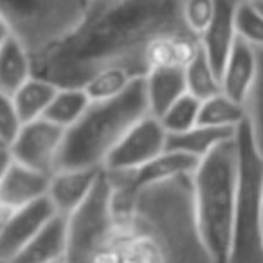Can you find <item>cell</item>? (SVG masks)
Returning <instances> with one entry per match:
<instances>
[{"instance_id":"obj_1","label":"cell","mask_w":263,"mask_h":263,"mask_svg":"<svg viewBox=\"0 0 263 263\" xmlns=\"http://www.w3.org/2000/svg\"><path fill=\"white\" fill-rule=\"evenodd\" d=\"M184 0H88L76 29L33 60L34 76L60 88L85 87L105 69L146 78V51L166 34H193L184 22Z\"/></svg>"},{"instance_id":"obj_2","label":"cell","mask_w":263,"mask_h":263,"mask_svg":"<svg viewBox=\"0 0 263 263\" xmlns=\"http://www.w3.org/2000/svg\"><path fill=\"white\" fill-rule=\"evenodd\" d=\"M108 179L121 263H215L198 227L193 175L143 186Z\"/></svg>"},{"instance_id":"obj_3","label":"cell","mask_w":263,"mask_h":263,"mask_svg":"<svg viewBox=\"0 0 263 263\" xmlns=\"http://www.w3.org/2000/svg\"><path fill=\"white\" fill-rule=\"evenodd\" d=\"M148 114L150 105L144 78L134 80L116 98L92 101L85 116L67 130L58 170L103 168L130 128Z\"/></svg>"},{"instance_id":"obj_4","label":"cell","mask_w":263,"mask_h":263,"mask_svg":"<svg viewBox=\"0 0 263 263\" xmlns=\"http://www.w3.org/2000/svg\"><path fill=\"white\" fill-rule=\"evenodd\" d=\"M238 186L240 148L234 137L204 155L193 173L198 227L215 263H227L229 259Z\"/></svg>"},{"instance_id":"obj_5","label":"cell","mask_w":263,"mask_h":263,"mask_svg":"<svg viewBox=\"0 0 263 263\" xmlns=\"http://www.w3.org/2000/svg\"><path fill=\"white\" fill-rule=\"evenodd\" d=\"M87 6L88 0H0V26L36 60L76 29Z\"/></svg>"},{"instance_id":"obj_6","label":"cell","mask_w":263,"mask_h":263,"mask_svg":"<svg viewBox=\"0 0 263 263\" xmlns=\"http://www.w3.org/2000/svg\"><path fill=\"white\" fill-rule=\"evenodd\" d=\"M240 186L227 263H263V157L252 143L247 123L238 128Z\"/></svg>"},{"instance_id":"obj_7","label":"cell","mask_w":263,"mask_h":263,"mask_svg":"<svg viewBox=\"0 0 263 263\" xmlns=\"http://www.w3.org/2000/svg\"><path fill=\"white\" fill-rule=\"evenodd\" d=\"M166 150H168V132L164 130L159 117L148 114L130 128V132L108 155L103 168L106 172L139 170Z\"/></svg>"},{"instance_id":"obj_8","label":"cell","mask_w":263,"mask_h":263,"mask_svg":"<svg viewBox=\"0 0 263 263\" xmlns=\"http://www.w3.org/2000/svg\"><path fill=\"white\" fill-rule=\"evenodd\" d=\"M65 128L42 117L24 124L20 136L8 150L11 152L15 161L52 175L58 170V159L65 143Z\"/></svg>"},{"instance_id":"obj_9","label":"cell","mask_w":263,"mask_h":263,"mask_svg":"<svg viewBox=\"0 0 263 263\" xmlns=\"http://www.w3.org/2000/svg\"><path fill=\"white\" fill-rule=\"evenodd\" d=\"M0 263H8L58 215L49 197L13 209L0 211Z\"/></svg>"},{"instance_id":"obj_10","label":"cell","mask_w":263,"mask_h":263,"mask_svg":"<svg viewBox=\"0 0 263 263\" xmlns=\"http://www.w3.org/2000/svg\"><path fill=\"white\" fill-rule=\"evenodd\" d=\"M49 173L38 172L15 161L8 148H2L0 173V211H13L47 197L51 186Z\"/></svg>"},{"instance_id":"obj_11","label":"cell","mask_w":263,"mask_h":263,"mask_svg":"<svg viewBox=\"0 0 263 263\" xmlns=\"http://www.w3.org/2000/svg\"><path fill=\"white\" fill-rule=\"evenodd\" d=\"M240 4V0H216L215 16L205 33L200 36L202 47L209 56L216 72L220 74V78H222V70L231 56V51L240 38L236 26Z\"/></svg>"},{"instance_id":"obj_12","label":"cell","mask_w":263,"mask_h":263,"mask_svg":"<svg viewBox=\"0 0 263 263\" xmlns=\"http://www.w3.org/2000/svg\"><path fill=\"white\" fill-rule=\"evenodd\" d=\"M103 168H72L52 173L47 197L60 215L70 216L92 193Z\"/></svg>"},{"instance_id":"obj_13","label":"cell","mask_w":263,"mask_h":263,"mask_svg":"<svg viewBox=\"0 0 263 263\" xmlns=\"http://www.w3.org/2000/svg\"><path fill=\"white\" fill-rule=\"evenodd\" d=\"M34 76L33 56L27 47L2 29L0 34V96L13 98Z\"/></svg>"},{"instance_id":"obj_14","label":"cell","mask_w":263,"mask_h":263,"mask_svg":"<svg viewBox=\"0 0 263 263\" xmlns=\"http://www.w3.org/2000/svg\"><path fill=\"white\" fill-rule=\"evenodd\" d=\"M69 216L56 215L11 261L8 263H58L67 256Z\"/></svg>"},{"instance_id":"obj_15","label":"cell","mask_w":263,"mask_h":263,"mask_svg":"<svg viewBox=\"0 0 263 263\" xmlns=\"http://www.w3.org/2000/svg\"><path fill=\"white\" fill-rule=\"evenodd\" d=\"M258 72V52L251 44L238 38L222 70V92L243 105Z\"/></svg>"},{"instance_id":"obj_16","label":"cell","mask_w":263,"mask_h":263,"mask_svg":"<svg viewBox=\"0 0 263 263\" xmlns=\"http://www.w3.org/2000/svg\"><path fill=\"white\" fill-rule=\"evenodd\" d=\"M200 159L195 155L184 154L177 150H166L154 159L152 162L144 164L139 170H130V172H108L123 177L132 186H143V184L159 182V180H168L180 175H193ZM105 170V168H103Z\"/></svg>"},{"instance_id":"obj_17","label":"cell","mask_w":263,"mask_h":263,"mask_svg":"<svg viewBox=\"0 0 263 263\" xmlns=\"http://www.w3.org/2000/svg\"><path fill=\"white\" fill-rule=\"evenodd\" d=\"M146 94L150 114L161 117L179 98L187 92L186 69L182 67H161L146 74Z\"/></svg>"},{"instance_id":"obj_18","label":"cell","mask_w":263,"mask_h":263,"mask_svg":"<svg viewBox=\"0 0 263 263\" xmlns=\"http://www.w3.org/2000/svg\"><path fill=\"white\" fill-rule=\"evenodd\" d=\"M202 42L195 34H166L152 42L146 51L148 70L161 67L186 69L200 52Z\"/></svg>"},{"instance_id":"obj_19","label":"cell","mask_w":263,"mask_h":263,"mask_svg":"<svg viewBox=\"0 0 263 263\" xmlns=\"http://www.w3.org/2000/svg\"><path fill=\"white\" fill-rule=\"evenodd\" d=\"M238 128H220V126H205L197 124L191 130L177 136H168V150L184 152V154L195 155L202 159L211 150L220 146L229 139H234Z\"/></svg>"},{"instance_id":"obj_20","label":"cell","mask_w":263,"mask_h":263,"mask_svg":"<svg viewBox=\"0 0 263 263\" xmlns=\"http://www.w3.org/2000/svg\"><path fill=\"white\" fill-rule=\"evenodd\" d=\"M60 87L52 81L40 76H33L15 96H13V105H15L18 116L22 117L24 124L31 121L42 119L45 112L51 106L52 99L56 98Z\"/></svg>"},{"instance_id":"obj_21","label":"cell","mask_w":263,"mask_h":263,"mask_svg":"<svg viewBox=\"0 0 263 263\" xmlns=\"http://www.w3.org/2000/svg\"><path fill=\"white\" fill-rule=\"evenodd\" d=\"M90 103L92 99L88 98L87 90L83 87L60 88L44 117L56 123L58 126L69 130L85 116Z\"/></svg>"},{"instance_id":"obj_22","label":"cell","mask_w":263,"mask_h":263,"mask_svg":"<svg viewBox=\"0 0 263 263\" xmlns=\"http://www.w3.org/2000/svg\"><path fill=\"white\" fill-rule=\"evenodd\" d=\"M186 81L187 92L198 98L200 101L211 99L215 96L222 94V78L213 67L209 56L205 54L204 47H200V52L197 58L186 67Z\"/></svg>"},{"instance_id":"obj_23","label":"cell","mask_w":263,"mask_h":263,"mask_svg":"<svg viewBox=\"0 0 263 263\" xmlns=\"http://www.w3.org/2000/svg\"><path fill=\"white\" fill-rule=\"evenodd\" d=\"M245 121V106L222 94L202 101L198 124L220 128H240Z\"/></svg>"},{"instance_id":"obj_24","label":"cell","mask_w":263,"mask_h":263,"mask_svg":"<svg viewBox=\"0 0 263 263\" xmlns=\"http://www.w3.org/2000/svg\"><path fill=\"white\" fill-rule=\"evenodd\" d=\"M256 52H258V72L243 106L245 123L251 130L252 143L263 157V49H256Z\"/></svg>"},{"instance_id":"obj_25","label":"cell","mask_w":263,"mask_h":263,"mask_svg":"<svg viewBox=\"0 0 263 263\" xmlns=\"http://www.w3.org/2000/svg\"><path fill=\"white\" fill-rule=\"evenodd\" d=\"M200 99L186 92L159 119H161L164 130L168 132V136H177V134H184V132L197 126L198 119H200Z\"/></svg>"},{"instance_id":"obj_26","label":"cell","mask_w":263,"mask_h":263,"mask_svg":"<svg viewBox=\"0 0 263 263\" xmlns=\"http://www.w3.org/2000/svg\"><path fill=\"white\" fill-rule=\"evenodd\" d=\"M134 80H137V78H134L124 69L116 67V69H105L98 72L83 88L87 90L92 101H105V99H112L123 94Z\"/></svg>"},{"instance_id":"obj_27","label":"cell","mask_w":263,"mask_h":263,"mask_svg":"<svg viewBox=\"0 0 263 263\" xmlns=\"http://www.w3.org/2000/svg\"><path fill=\"white\" fill-rule=\"evenodd\" d=\"M238 36L254 49H263V9L256 2H241L236 16Z\"/></svg>"},{"instance_id":"obj_28","label":"cell","mask_w":263,"mask_h":263,"mask_svg":"<svg viewBox=\"0 0 263 263\" xmlns=\"http://www.w3.org/2000/svg\"><path fill=\"white\" fill-rule=\"evenodd\" d=\"M216 0H184V22L186 27L200 38L215 16Z\"/></svg>"},{"instance_id":"obj_29","label":"cell","mask_w":263,"mask_h":263,"mask_svg":"<svg viewBox=\"0 0 263 263\" xmlns=\"http://www.w3.org/2000/svg\"><path fill=\"white\" fill-rule=\"evenodd\" d=\"M2 98V105H0V143L2 148H11L16 137L20 136V132L24 128V121L18 116L13 99L8 96H0Z\"/></svg>"},{"instance_id":"obj_30","label":"cell","mask_w":263,"mask_h":263,"mask_svg":"<svg viewBox=\"0 0 263 263\" xmlns=\"http://www.w3.org/2000/svg\"><path fill=\"white\" fill-rule=\"evenodd\" d=\"M240 2H259V0H240Z\"/></svg>"},{"instance_id":"obj_31","label":"cell","mask_w":263,"mask_h":263,"mask_svg":"<svg viewBox=\"0 0 263 263\" xmlns=\"http://www.w3.org/2000/svg\"><path fill=\"white\" fill-rule=\"evenodd\" d=\"M256 4H258V6H259V8H261V9H263V0H259V2H256Z\"/></svg>"},{"instance_id":"obj_32","label":"cell","mask_w":263,"mask_h":263,"mask_svg":"<svg viewBox=\"0 0 263 263\" xmlns=\"http://www.w3.org/2000/svg\"><path fill=\"white\" fill-rule=\"evenodd\" d=\"M58 263H65V259H63V261H58Z\"/></svg>"}]
</instances>
